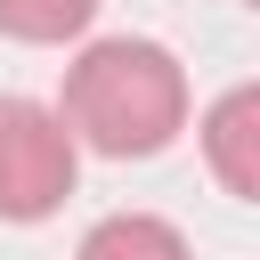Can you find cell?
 <instances>
[{
	"label": "cell",
	"mask_w": 260,
	"mask_h": 260,
	"mask_svg": "<svg viewBox=\"0 0 260 260\" xmlns=\"http://www.w3.org/2000/svg\"><path fill=\"white\" fill-rule=\"evenodd\" d=\"M73 179H81V146L65 138L57 106L0 98V219L41 228L49 211H65Z\"/></svg>",
	"instance_id": "obj_2"
},
{
	"label": "cell",
	"mask_w": 260,
	"mask_h": 260,
	"mask_svg": "<svg viewBox=\"0 0 260 260\" xmlns=\"http://www.w3.org/2000/svg\"><path fill=\"white\" fill-rule=\"evenodd\" d=\"M244 8H260V0H244Z\"/></svg>",
	"instance_id": "obj_6"
},
{
	"label": "cell",
	"mask_w": 260,
	"mask_h": 260,
	"mask_svg": "<svg viewBox=\"0 0 260 260\" xmlns=\"http://www.w3.org/2000/svg\"><path fill=\"white\" fill-rule=\"evenodd\" d=\"M57 122L81 154L106 162H146L187 130V65L146 41V32H106L81 41V57L65 65V98Z\"/></svg>",
	"instance_id": "obj_1"
},
{
	"label": "cell",
	"mask_w": 260,
	"mask_h": 260,
	"mask_svg": "<svg viewBox=\"0 0 260 260\" xmlns=\"http://www.w3.org/2000/svg\"><path fill=\"white\" fill-rule=\"evenodd\" d=\"M195 130H203V162H211L219 195L260 203V81H236L228 98H211V114Z\"/></svg>",
	"instance_id": "obj_3"
},
{
	"label": "cell",
	"mask_w": 260,
	"mask_h": 260,
	"mask_svg": "<svg viewBox=\"0 0 260 260\" xmlns=\"http://www.w3.org/2000/svg\"><path fill=\"white\" fill-rule=\"evenodd\" d=\"M98 24V0H0V32L24 49H65Z\"/></svg>",
	"instance_id": "obj_5"
},
{
	"label": "cell",
	"mask_w": 260,
	"mask_h": 260,
	"mask_svg": "<svg viewBox=\"0 0 260 260\" xmlns=\"http://www.w3.org/2000/svg\"><path fill=\"white\" fill-rule=\"evenodd\" d=\"M73 260H195V244L162 219V211H106Z\"/></svg>",
	"instance_id": "obj_4"
}]
</instances>
